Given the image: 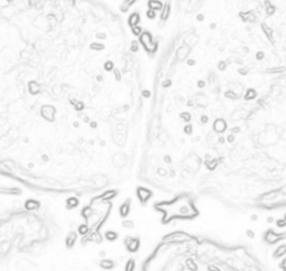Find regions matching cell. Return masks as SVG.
I'll use <instances>...</instances> for the list:
<instances>
[{
	"label": "cell",
	"mask_w": 286,
	"mask_h": 271,
	"mask_svg": "<svg viewBox=\"0 0 286 271\" xmlns=\"http://www.w3.org/2000/svg\"><path fill=\"white\" fill-rule=\"evenodd\" d=\"M159 207L164 213V222L175 218H194L198 215L191 201L187 197H179L170 203L159 204Z\"/></svg>",
	"instance_id": "obj_1"
},
{
	"label": "cell",
	"mask_w": 286,
	"mask_h": 271,
	"mask_svg": "<svg viewBox=\"0 0 286 271\" xmlns=\"http://www.w3.org/2000/svg\"><path fill=\"white\" fill-rule=\"evenodd\" d=\"M136 195H138V198L140 199L142 203H146L152 196V192L146 187H139L136 189Z\"/></svg>",
	"instance_id": "obj_2"
},
{
	"label": "cell",
	"mask_w": 286,
	"mask_h": 271,
	"mask_svg": "<svg viewBox=\"0 0 286 271\" xmlns=\"http://www.w3.org/2000/svg\"><path fill=\"white\" fill-rule=\"evenodd\" d=\"M124 242L130 252H136L140 248V241L136 237H127L126 240H124Z\"/></svg>",
	"instance_id": "obj_3"
},
{
	"label": "cell",
	"mask_w": 286,
	"mask_h": 271,
	"mask_svg": "<svg viewBox=\"0 0 286 271\" xmlns=\"http://www.w3.org/2000/svg\"><path fill=\"white\" fill-rule=\"evenodd\" d=\"M141 42H142V44L144 45V47H146L149 52L152 51L153 46H154V44H153V42H152V37L150 36L149 33H144V34L141 36Z\"/></svg>",
	"instance_id": "obj_4"
},
{
	"label": "cell",
	"mask_w": 286,
	"mask_h": 271,
	"mask_svg": "<svg viewBox=\"0 0 286 271\" xmlns=\"http://www.w3.org/2000/svg\"><path fill=\"white\" fill-rule=\"evenodd\" d=\"M283 235H278V234H276V233H274L273 231H269V232H267L266 237H265V240H266L268 243H275L277 242L278 240H281V239H283Z\"/></svg>",
	"instance_id": "obj_5"
},
{
	"label": "cell",
	"mask_w": 286,
	"mask_h": 271,
	"mask_svg": "<svg viewBox=\"0 0 286 271\" xmlns=\"http://www.w3.org/2000/svg\"><path fill=\"white\" fill-rule=\"evenodd\" d=\"M76 240H77V235H76V233H69L67 235V237H66V241H65V243H66V245H67V248H72L75 244V242H76Z\"/></svg>",
	"instance_id": "obj_6"
},
{
	"label": "cell",
	"mask_w": 286,
	"mask_h": 271,
	"mask_svg": "<svg viewBox=\"0 0 286 271\" xmlns=\"http://www.w3.org/2000/svg\"><path fill=\"white\" fill-rule=\"evenodd\" d=\"M130 213V202L127 201L125 203H123L120 207V215L122 218H126Z\"/></svg>",
	"instance_id": "obj_7"
},
{
	"label": "cell",
	"mask_w": 286,
	"mask_h": 271,
	"mask_svg": "<svg viewBox=\"0 0 286 271\" xmlns=\"http://www.w3.org/2000/svg\"><path fill=\"white\" fill-rule=\"evenodd\" d=\"M100 266L102 267L103 269H105V270H111V269H113V268L115 267V263H114V261H112V260L105 259V260H102V261H101Z\"/></svg>",
	"instance_id": "obj_8"
},
{
	"label": "cell",
	"mask_w": 286,
	"mask_h": 271,
	"mask_svg": "<svg viewBox=\"0 0 286 271\" xmlns=\"http://www.w3.org/2000/svg\"><path fill=\"white\" fill-rule=\"evenodd\" d=\"M25 207L27 208V209H29V211H35V209H37V208L39 207V203L36 202V201H34V199H29V201L26 202Z\"/></svg>",
	"instance_id": "obj_9"
},
{
	"label": "cell",
	"mask_w": 286,
	"mask_h": 271,
	"mask_svg": "<svg viewBox=\"0 0 286 271\" xmlns=\"http://www.w3.org/2000/svg\"><path fill=\"white\" fill-rule=\"evenodd\" d=\"M104 235H105V239L107 241H111V242L117 240V237H119V235H117V233L115 231H106Z\"/></svg>",
	"instance_id": "obj_10"
},
{
	"label": "cell",
	"mask_w": 286,
	"mask_h": 271,
	"mask_svg": "<svg viewBox=\"0 0 286 271\" xmlns=\"http://www.w3.org/2000/svg\"><path fill=\"white\" fill-rule=\"evenodd\" d=\"M78 199L76 197H69V198L66 201V204H67L68 208H75L76 206H78Z\"/></svg>",
	"instance_id": "obj_11"
},
{
	"label": "cell",
	"mask_w": 286,
	"mask_h": 271,
	"mask_svg": "<svg viewBox=\"0 0 286 271\" xmlns=\"http://www.w3.org/2000/svg\"><path fill=\"white\" fill-rule=\"evenodd\" d=\"M134 270H135V261H134L133 259H130V260L125 263L124 271H134Z\"/></svg>",
	"instance_id": "obj_12"
},
{
	"label": "cell",
	"mask_w": 286,
	"mask_h": 271,
	"mask_svg": "<svg viewBox=\"0 0 286 271\" xmlns=\"http://www.w3.org/2000/svg\"><path fill=\"white\" fill-rule=\"evenodd\" d=\"M213 127L216 128V130L220 132V131L225 130V127H226V125H225V122H223V121H221V120H218V121L213 125Z\"/></svg>",
	"instance_id": "obj_13"
},
{
	"label": "cell",
	"mask_w": 286,
	"mask_h": 271,
	"mask_svg": "<svg viewBox=\"0 0 286 271\" xmlns=\"http://www.w3.org/2000/svg\"><path fill=\"white\" fill-rule=\"evenodd\" d=\"M88 231H90V228H88L86 224H82V225H79V228H78V232L81 233L82 235L87 234Z\"/></svg>",
	"instance_id": "obj_14"
},
{
	"label": "cell",
	"mask_w": 286,
	"mask_h": 271,
	"mask_svg": "<svg viewBox=\"0 0 286 271\" xmlns=\"http://www.w3.org/2000/svg\"><path fill=\"white\" fill-rule=\"evenodd\" d=\"M129 23H130V25L131 26H135L138 23H139V16L136 14L132 15L131 17H130V20H129Z\"/></svg>",
	"instance_id": "obj_15"
},
{
	"label": "cell",
	"mask_w": 286,
	"mask_h": 271,
	"mask_svg": "<svg viewBox=\"0 0 286 271\" xmlns=\"http://www.w3.org/2000/svg\"><path fill=\"white\" fill-rule=\"evenodd\" d=\"M286 252V247L285 245H283V247L278 248L277 249V251L275 252V257H279V256H283V253H285Z\"/></svg>",
	"instance_id": "obj_16"
},
{
	"label": "cell",
	"mask_w": 286,
	"mask_h": 271,
	"mask_svg": "<svg viewBox=\"0 0 286 271\" xmlns=\"http://www.w3.org/2000/svg\"><path fill=\"white\" fill-rule=\"evenodd\" d=\"M150 6L151 8H155V9H161V7H162V5L160 2H158V1H151Z\"/></svg>",
	"instance_id": "obj_17"
},
{
	"label": "cell",
	"mask_w": 286,
	"mask_h": 271,
	"mask_svg": "<svg viewBox=\"0 0 286 271\" xmlns=\"http://www.w3.org/2000/svg\"><path fill=\"white\" fill-rule=\"evenodd\" d=\"M132 225H133V222H132V221H125V222H123V226H127V229H131Z\"/></svg>",
	"instance_id": "obj_18"
},
{
	"label": "cell",
	"mask_w": 286,
	"mask_h": 271,
	"mask_svg": "<svg viewBox=\"0 0 286 271\" xmlns=\"http://www.w3.org/2000/svg\"><path fill=\"white\" fill-rule=\"evenodd\" d=\"M148 16H149L150 18H153V17H154V12H153V11H149V12H148Z\"/></svg>",
	"instance_id": "obj_19"
}]
</instances>
